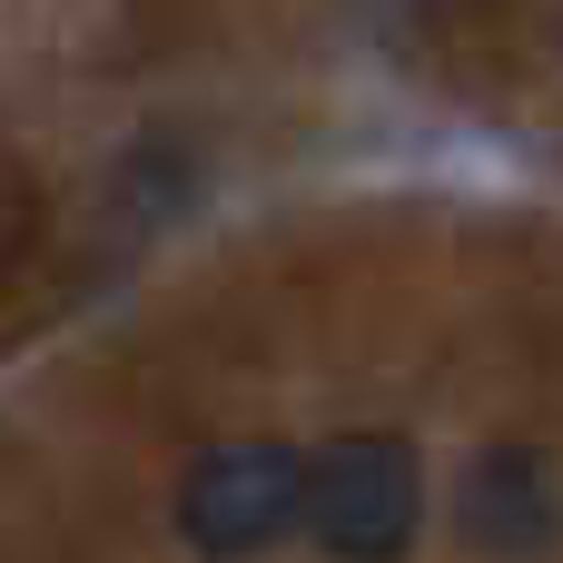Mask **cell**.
Here are the masks:
<instances>
[{
	"instance_id": "cell-1",
	"label": "cell",
	"mask_w": 563,
	"mask_h": 563,
	"mask_svg": "<svg viewBox=\"0 0 563 563\" xmlns=\"http://www.w3.org/2000/svg\"><path fill=\"white\" fill-rule=\"evenodd\" d=\"M297 534H317L336 563H406L426 534V455L396 426H356V435L317 445Z\"/></svg>"
},
{
	"instance_id": "cell-2",
	"label": "cell",
	"mask_w": 563,
	"mask_h": 563,
	"mask_svg": "<svg viewBox=\"0 0 563 563\" xmlns=\"http://www.w3.org/2000/svg\"><path fill=\"white\" fill-rule=\"evenodd\" d=\"M307 515V455L277 435H228L178 475V534L208 563H257L277 554Z\"/></svg>"
},
{
	"instance_id": "cell-3",
	"label": "cell",
	"mask_w": 563,
	"mask_h": 563,
	"mask_svg": "<svg viewBox=\"0 0 563 563\" xmlns=\"http://www.w3.org/2000/svg\"><path fill=\"white\" fill-rule=\"evenodd\" d=\"M455 534L495 563H544L563 544V475L544 445H485L455 485Z\"/></svg>"
}]
</instances>
